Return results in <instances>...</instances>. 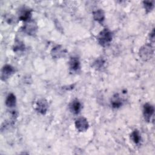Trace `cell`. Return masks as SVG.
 <instances>
[{"instance_id":"6da1fadb","label":"cell","mask_w":155,"mask_h":155,"mask_svg":"<svg viewBox=\"0 0 155 155\" xmlns=\"http://www.w3.org/2000/svg\"><path fill=\"white\" fill-rule=\"evenodd\" d=\"M113 39V33L107 28L101 30L97 36L98 43L102 47H107L110 45Z\"/></svg>"},{"instance_id":"7a4b0ae2","label":"cell","mask_w":155,"mask_h":155,"mask_svg":"<svg viewBox=\"0 0 155 155\" xmlns=\"http://www.w3.org/2000/svg\"><path fill=\"white\" fill-rule=\"evenodd\" d=\"M154 53L153 46L150 44H145L142 46L139 51V54L142 60L147 61L150 60Z\"/></svg>"},{"instance_id":"3957f363","label":"cell","mask_w":155,"mask_h":155,"mask_svg":"<svg viewBox=\"0 0 155 155\" xmlns=\"http://www.w3.org/2000/svg\"><path fill=\"white\" fill-rule=\"evenodd\" d=\"M23 32L29 36H34L38 30V25L35 21L30 20L25 22L22 27Z\"/></svg>"},{"instance_id":"277c9868","label":"cell","mask_w":155,"mask_h":155,"mask_svg":"<svg viewBox=\"0 0 155 155\" xmlns=\"http://www.w3.org/2000/svg\"><path fill=\"white\" fill-rule=\"evenodd\" d=\"M15 71V70L13 66L9 64H6L3 66L1 69V80L5 81L7 80Z\"/></svg>"},{"instance_id":"5b68a950","label":"cell","mask_w":155,"mask_h":155,"mask_svg":"<svg viewBox=\"0 0 155 155\" xmlns=\"http://www.w3.org/2000/svg\"><path fill=\"white\" fill-rule=\"evenodd\" d=\"M67 53V50L61 45H58L53 47L51 50L50 54L53 58L54 59H59L64 56Z\"/></svg>"},{"instance_id":"8992f818","label":"cell","mask_w":155,"mask_h":155,"mask_svg":"<svg viewBox=\"0 0 155 155\" xmlns=\"http://www.w3.org/2000/svg\"><path fill=\"white\" fill-rule=\"evenodd\" d=\"M74 124L76 128L79 132H85L88 130L89 127V124L87 119L84 117H81L77 119Z\"/></svg>"},{"instance_id":"52a82bcc","label":"cell","mask_w":155,"mask_h":155,"mask_svg":"<svg viewBox=\"0 0 155 155\" xmlns=\"http://www.w3.org/2000/svg\"><path fill=\"white\" fill-rule=\"evenodd\" d=\"M154 108L153 105L149 103H145L143 106V115L147 122H150L151 117L154 114Z\"/></svg>"},{"instance_id":"ba28073f","label":"cell","mask_w":155,"mask_h":155,"mask_svg":"<svg viewBox=\"0 0 155 155\" xmlns=\"http://www.w3.org/2000/svg\"><path fill=\"white\" fill-rule=\"evenodd\" d=\"M48 108V102L45 99H41L37 101L36 104V110L41 114H45Z\"/></svg>"},{"instance_id":"9c48e42d","label":"cell","mask_w":155,"mask_h":155,"mask_svg":"<svg viewBox=\"0 0 155 155\" xmlns=\"http://www.w3.org/2000/svg\"><path fill=\"white\" fill-rule=\"evenodd\" d=\"M69 68L73 72L79 71L81 69V62L78 58L71 57L68 61Z\"/></svg>"},{"instance_id":"30bf717a","label":"cell","mask_w":155,"mask_h":155,"mask_svg":"<svg viewBox=\"0 0 155 155\" xmlns=\"http://www.w3.org/2000/svg\"><path fill=\"white\" fill-rule=\"evenodd\" d=\"M31 12L32 10L30 8L23 7L19 12V19L20 21H24L25 22L31 20Z\"/></svg>"},{"instance_id":"8fae6325","label":"cell","mask_w":155,"mask_h":155,"mask_svg":"<svg viewBox=\"0 0 155 155\" xmlns=\"http://www.w3.org/2000/svg\"><path fill=\"white\" fill-rule=\"evenodd\" d=\"M111 105L113 108H119L123 105V99L118 93L114 94L111 99Z\"/></svg>"},{"instance_id":"7c38bea8","label":"cell","mask_w":155,"mask_h":155,"mask_svg":"<svg viewBox=\"0 0 155 155\" xmlns=\"http://www.w3.org/2000/svg\"><path fill=\"white\" fill-rule=\"evenodd\" d=\"M69 107L72 113L74 114H78L80 113L82 109V105L79 100L74 99L70 103Z\"/></svg>"},{"instance_id":"4fadbf2b","label":"cell","mask_w":155,"mask_h":155,"mask_svg":"<svg viewBox=\"0 0 155 155\" xmlns=\"http://www.w3.org/2000/svg\"><path fill=\"white\" fill-rule=\"evenodd\" d=\"M93 17L96 21L102 24L105 20V15L104 12L102 9H97L93 12Z\"/></svg>"},{"instance_id":"5bb4252c","label":"cell","mask_w":155,"mask_h":155,"mask_svg":"<svg viewBox=\"0 0 155 155\" xmlns=\"http://www.w3.org/2000/svg\"><path fill=\"white\" fill-rule=\"evenodd\" d=\"M5 105L8 108H13L15 107L16 104V97L13 93H9L6 97Z\"/></svg>"},{"instance_id":"9a60e30c","label":"cell","mask_w":155,"mask_h":155,"mask_svg":"<svg viewBox=\"0 0 155 155\" xmlns=\"http://www.w3.org/2000/svg\"><path fill=\"white\" fill-rule=\"evenodd\" d=\"M130 138L131 140L135 143V144H139L141 141V136L139 133V131L137 130H134L132 131V133L130 134Z\"/></svg>"},{"instance_id":"2e32d148","label":"cell","mask_w":155,"mask_h":155,"mask_svg":"<svg viewBox=\"0 0 155 155\" xmlns=\"http://www.w3.org/2000/svg\"><path fill=\"white\" fill-rule=\"evenodd\" d=\"M13 51L15 52H18V51H23L25 49V44L23 42H22L20 40H16L15 41L13 47Z\"/></svg>"},{"instance_id":"e0dca14e","label":"cell","mask_w":155,"mask_h":155,"mask_svg":"<svg viewBox=\"0 0 155 155\" xmlns=\"http://www.w3.org/2000/svg\"><path fill=\"white\" fill-rule=\"evenodd\" d=\"M105 61L102 58H99L93 63V67L97 70H102L104 68Z\"/></svg>"},{"instance_id":"ac0fdd59","label":"cell","mask_w":155,"mask_h":155,"mask_svg":"<svg viewBox=\"0 0 155 155\" xmlns=\"http://www.w3.org/2000/svg\"><path fill=\"white\" fill-rule=\"evenodd\" d=\"M143 5L147 13H149L154 8V1H143Z\"/></svg>"},{"instance_id":"d6986e66","label":"cell","mask_w":155,"mask_h":155,"mask_svg":"<svg viewBox=\"0 0 155 155\" xmlns=\"http://www.w3.org/2000/svg\"><path fill=\"white\" fill-rule=\"evenodd\" d=\"M149 38H150V40L153 43L154 41V28H153L151 32H150L149 35Z\"/></svg>"}]
</instances>
